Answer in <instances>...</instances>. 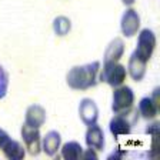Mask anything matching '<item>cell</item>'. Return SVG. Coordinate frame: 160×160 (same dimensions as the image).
<instances>
[{"label":"cell","mask_w":160,"mask_h":160,"mask_svg":"<svg viewBox=\"0 0 160 160\" xmlns=\"http://www.w3.org/2000/svg\"><path fill=\"white\" fill-rule=\"evenodd\" d=\"M9 140H10V136L6 133V132H4L3 129H0V150L3 149V146L7 143V142H9Z\"/></svg>","instance_id":"obj_19"},{"label":"cell","mask_w":160,"mask_h":160,"mask_svg":"<svg viewBox=\"0 0 160 160\" xmlns=\"http://www.w3.org/2000/svg\"><path fill=\"white\" fill-rule=\"evenodd\" d=\"M126 76L127 72L123 64H119L117 62H110V63H104L103 70H102V73L99 76V80L106 82L112 87H119L126 80Z\"/></svg>","instance_id":"obj_3"},{"label":"cell","mask_w":160,"mask_h":160,"mask_svg":"<svg viewBox=\"0 0 160 160\" xmlns=\"http://www.w3.org/2000/svg\"><path fill=\"white\" fill-rule=\"evenodd\" d=\"M134 103V93L129 86H119L113 92V103L112 110L116 114L129 112Z\"/></svg>","instance_id":"obj_4"},{"label":"cell","mask_w":160,"mask_h":160,"mask_svg":"<svg viewBox=\"0 0 160 160\" xmlns=\"http://www.w3.org/2000/svg\"><path fill=\"white\" fill-rule=\"evenodd\" d=\"M122 32L126 37H132L137 33V30L140 27V16L134 9H127L122 16Z\"/></svg>","instance_id":"obj_7"},{"label":"cell","mask_w":160,"mask_h":160,"mask_svg":"<svg viewBox=\"0 0 160 160\" xmlns=\"http://www.w3.org/2000/svg\"><path fill=\"white\" fill-rule=\"evenodd\" d=\"M2 152H3L4 156H6L7 159H10V160H22L24 157V154H26L23 146H22L19 142L12 140V139H10L9 142L3 146Z\"/></svg>","instance_id":"obj_15"},{"label":"cell","mask_w":160,"mask_h":160,"mask_svg":"<svg viewBox=\"0 0 160 160\" xmlns=\"http://www.w3.org/2000/svg\"><path fill=\"white\" fill-rule=\"evenodd\" d=\"M100 63L93 62L83 66H74L67 73V84L74 90H87L99 83Z\"/></svg>","instance_id":"obj_1"},{"label":"cell","mask_w":160,"mask_h":160,"mask_svg":"<svg viewBox=\"0 0 160 160\" xmlns=\"http://www.w3.org/2000/svg\"><path fill=\"white\" fill-rule=\"evenodd\" d=\"M157 132H159V123H153V124H150L149 127H147L146 129V133L147 134H152V133H157Z\"/></svg>","instance_id":"obj_21"},{"label":"cell","mask_w":160,"mask_h":160,"mask_svg":"<svg viewBox=\"0 0 160 160\" xmlns=\"http://www.w3.org/2000/svg\"><path fill=\"white\" fill-rule=\"evenodd\" d=\"M154 47H156V36H154V33L149 29H143L139 34L137 47L133 53L139 59H142L143 62L147 63L150 60V57H152V54H153Z\"/></svg>","instance_id":"obj_5"},{"label":"cell","mask_w":160,"mask_h":160,"mask_svg":"<svg viewBox=\"0 0 160 160\" xmlns=\"http://www.w3.org/2000/svg\"><path fill=\"white\" fill-rule=\"evenodd\" d=\"M82 157H83V159H97V153H96V150H93V149H90L89 147V149L82 154Z\"/></svg>","instance_id":"obj_20"},{"label":"cell","mask_w":160,"mask_h":160,"mask_svg":"<svg viewBox=\"0 0 160 160\" xmlns=\"http://www.w3.org/2000/svg\"><path fill=\"white\" fill-rule=\"evenodd\" d=\"M70 29H72V22H70V19H67V17H64V16H59L54 19L53 30L57 36H66L70 32Z\"/></svg>","instance_id":"obj_17"},{"label":"cell","mask_w":160,"mask_h":160,"mask_svg":"<svg viewBox=\"0 0 160 160\" xmlns=\"http://www.w3.org/2000/svg\"><path fill=\"white\" fill-rule=\"evenodd\" d=\"M137 120H139V112L130 109L126 113L116 114L113 119L110 120L109 129H110V132H112V134L117 139L119 136L129 134L130 132H132L133 124L136 123Z\"/></svg>","instance_id":"obj_2"},{"label":"cell","mask_w":160,"mask_h":160,"mask_svg":"<svg viewBox=\"0 0 160 160\" xmlns=\"http://www.w3.org/2000/svg\"><path fill=\"white\" fill-rule=\"evenodd\" d=\"M22 137L26 144V149L29 154L37 156L42 150V143H40V132L36 127H30L26 123L22 126Z\"/></svg>","instance_id":"obj_6"},{"label":"cell","mask_w":160,"mask_h":160,"mask_svg":"<svg viewBox=\"0 0 160 160\" xmlns=\"http://www.w3.org/2000/svg\"><path fill=\"white\" fill-rule=\"evenodd\" d=\"M60 143H62V136H60V133L56 132V130H50L49 133L43 137L42 149H43V152L47 156H54L60 147Z\"/></svg>","instance_id":"obj_11"},{"label":"cell","mask_w":160,"mask_h":160,"mask_svg":"<svg viewBox=\"0 0 160 160\" xmlns=\"http://www.w3.org/2000/svg\"><path fill=\"white\" fill-rule=\"evenodd\" d=\"M124 53V43L120 37H116L112 40L107 46L106 52H104V63H110V62H119L120 57Z\"/></svg>","instance_id":"obj_12"},{"label":"cell","mask_w":160,"mask_h":160,"mask_svg":"<svg viewBox=\"0 0 160 160\" xmlns=\"http://www.w3.org/2000/svg\"><path fill=\"white\" fill-rule=\"evenodd\" d=\"M44 122H46V110L40 104H32L27 107L26 117H24V123L27 126L40 129L44 124Z\"/></svg>","instance_id":"obj_10"},{"label":"cell","mask_w":160,"mask_h":160,"mask_svg":"<svg viewBox=\"0 0 160 160\" xmlns=\"http://www.w3.org/2000/svg\"><path fill=\"white\" fill-rule=\"evenodd\" d=\"M83 154V147L77 142H67L62 147V157L66 160H77Z\"/></svg>","instance_id":"obj_16"},{"label":"cell","mask_w":160,"mask_h":160,"mask_svg":"<svg viewBox=\"0 0 160 160\" xmlns=\"http://www.w3.org/2000/svg\"><path fill=\"white\" fill-rule=\"evenodd\" d=\"M122 2H123L126 6H132V4L134 3V0H122Z\"/></svg>","instance_id":"obj_23"},{"label":"cell","mask_w":160,"mask_h":160,"mask_svg":"<svg viewBox=\"0 0 160 160\" xmlns=\"http://www.w3.org/2000/svg\"><path fill=\"white\" fill-rule=\"evenodd\" d=\"M9 89V74L7 72L0 66V99H3Z\"/></svg>","instance_id":"obj_18"},{"label":"cell","mask_w":160,"mask_h":160,"mask_svg":"<svg viewBox=\"0 0 160 160\" xmlns=\"http://www.w3.org/2000/svg\"><path fill=\"white\" fill-rule=\"evenodd\" d=\"M79 114L80 119L86 126L97 123V119H99V109H97L96 103H94L92 99H83L79 104Z\"/></svg>","instance_id":"obj_8"},{"label":"cell","mask_w":160,"mask_h":160,"mask_svg":"<svg viewBox=\"0 0 160 160\" xmlns=\"http://www.w3.org/2000/svg\"><path fill=\"white\" fill-rule=\"evenodd\" d=\"M146 64H147L146 62H143V60L139 59L134 53H132V56H130V59H129V66H127V69H129V74L132 76V79H133L134 82H140V80L144 77V74H146Z\"/></svg>","instance_id":"obj_13"},{"label":"cell","mask_w":160,"mask_h":160,"mask_svg":"<svg viewBox=\"0 0 160 160\" xmlns=\"http://www.w3.org/2000/svg\"><path fill=\"white\" fill-rule=\"evenodd\" d=\"M123 154H124L123 152H120V150L117 149L116 152H113V153L110 154V156H109V159H119V157H122V156H123Z\"/></svg>","instance_id":"obj_22"},{"label":"cell","mask_w":160,"mask_h":160,"mask_svg":"<svg viewBox=\"0 0 160 160\" xmlns=\"http://www.w3.org/2000/svg\"><path fill=\"white\" fill-rule=\"evenodd\" d=\"M86 144H87V147L96 150V152L104 149V133H103V130H102V127L97 126V123L90 124L87 127Z\"/></svg>","instance_id":"obj_9"},{"label":"cell","mask_w":160,"mask_h":160,"mask_svg":"<svg viewBox=\"0 0 160 160\" xmlns=\"http://www.w3.org/2000/svg\"><path fill=\"white\" fill-rule=\"evenodd\" d=\"M157 112H159V104L152 97H143L139 102V114H142L143 119H154L157 116Z\"/></svg>","instance_id":"obj_14"}]
</instances>
